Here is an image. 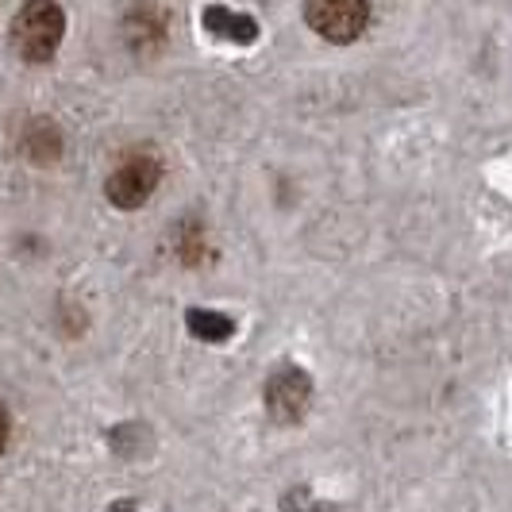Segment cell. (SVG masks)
Wrapping results in <instances>:
<instances>
[{
	"label": "cell",
	"instance_id": "obj_1",
	"mask_svg": "<svg viewBox=\"0 0 512 512\" xmlns=\"http://www.w3.org/2000/svg\"><path fill=\"white\" fill-rule=\"evenodd\" d=\"M66 35V12L58 0H27L12 20V47L24 62H51Z\"/></svg>",
	"mask_w": 512,
	"mask_h": 512
},
{
	"label": "cell",
	"instance_id": "obj_2",
	"mask_svg": "<svg viewBox=\"0 0 512 512\" xmlns=\"http://www.w3.org/2000/svg\"><path fill=\"white\" fill-rule=\"evenodd\" d=\"M158 181H162V162L154 158V154L139 151V154H128L112 174L104 181V193H108V201L116 208H131L147 205L151 201V193L158 189Z\"/></svg>",
	"mask_w": 512,
	"mask_h": 512
},
{
	"label": "cell",
	"instance_id": "obj_3",
	"mask_svg": "<svg viewBox=\"0 0 512 512\" xmlns=\"http://www.w3.org/2000/svg\"><path fill=\"white\" fill-rule=\"evenodd\" d=\"M305 20L328 43H355L370 24V0H305Z\"/></svg>",
	"mask_w": 512,
	"mask_h": 512
},
{
	"label": "cell",
	"instance_id": "obj_4",
	"mask_svg": "<svg viewBox=\"0 0 512 512\" xmlns=\"http://www.w3.org/2000/svg\"><path fill=\"white\" fill-rule=\"evenodd\" d=\"M312 401V378L301 366H278L266 382V409L278 424H297Z\"/></svg>",
	"mask_w": 512,
	"mask_h": 512
},
{
	"label": "cell",
	"instance_id": "obj_5",
	"mask_svg": "<svg viewBox=\"0 0 512 512\" xmlns=\"http://www.w3.org/2000/svg\"><path fill=\"white\" fill-rule=\"evenodd\" d=\"M201 24L205 31H212L216 39H224V43H235V47H251L258 39V24L251 16H243V12H231L224 4H208L205 16H201Z\"/></svg>",
	"mask_w": 512,
	"mask_h": 512
},
{
	"label": "cell",
	"instance_id": "obj_6",
	"mask_svg": "<svg viewBox=\"0 0 512 512\" xmlns=\"http://www.w3.org/2000/svg\"><path fill=\"white\" fill-rule=\"evenodd\" d=\"M20 151L35 162V166H51L62 158V131L51 120H31L20 135Z\"/></svg>",
	"mask_w": 512,
	"mask_h": 512
},
{
	"label": "cell",
	"instance_id": "obj_7",
	"mask_svg": "<svg viewBox=\"0 0 512 512\" xmlns=\"http://www.w3.org/2000/svg\"><path fill=\"white\" fill-rule=\"evenodd\" d=\"M185 320H189V332L197 339H208V343H220V339H228L235 332V320L220 316V312H208V308H189Z\"/></svg>",
	"mask_w": 512,
	"mask_h": 512
},
{
	"label": "cell",
	"instance_id": "obj_8",
	"mask_svg": "<svg viewBox=\"0 0 512 512\" xmlns=\"http://www.w3.org/2000/svg\"><path fill=\"white\" fill-rule=\"evenodd\" d=\"M8 439H12V416H8V409L0 405V455L8 451Z\"/></svg>",
	"mask_w": 512,
	"mask_h": 512
}]
</instances>
